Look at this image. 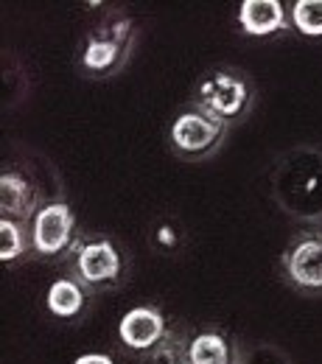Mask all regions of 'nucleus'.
<instances>
[{"label": "nucleus", "mask_w": 322, "mask_h": 364, "mask_svg": "<svg viewBox=\"0 0 322 364\" xmlns=\"http://www.w3.org/2000/svg\"><path fill=\"white\" fill-rule=\"evenodd\" d=\"M255 92L249 79L235 70V68H213L208 70L196 90H193V104L205 112H210L213 118L225 121L227 127L235 121H244L252 109Z\"/></svg>", "instance_id": "f257e3e1"}, {"label": "nucleus", "mask_w": 322, "mask_h": 364, "mask_svg": "<svg viewBox=\"0 0 322 364\" xmlns=\"http://www.w3.org/2000/svg\"><path fill=\"white\" fill-rule=\"evenodd\" d=\"M225 135H227V124L225 121H219L210 112H205L196 104H190L188 109H183L171 121L168 140H171V146H174V151L180 157L202 160V157H210L222 146Z\"/></svg>", "instance_id": "f03ea898"}, {"label": "nucleus", "mask_w": 322, "mask_h": 364, "mask_svg": "<svg viewBox=\"0 0 322 364\" xmlns=\"http://www.w3.org/2000/svg\"><path fill=\"white\" fill-rule=\"evenodd\" d=\"M280 274L294 291L306 297H322V230L300 232L283 250Z\"/></svg>", "instance_id": "7ed1b4c3"}, {"label": "nucleus", "mask_w": 322, "mask_h": 364, "mask_svg": "<svg viewBox=\"0 0 322 364\" xmlns=\"http://www.w3.org/2000/svg\"><path fill=\"white\" fill-rule=\"evenodd\" d=\"M132 43H135L132 23L118 17L104 31L87 37V46L82 50V68L87 73H95V76H109L127 65Z\"/></svg>", "instance_id": "20e7f679"}, {"label": "nucleus", "mask_w": 322, "mask_h": 364, "mask_svg": "<svg viewBox=\"0 0 322 364\" xmlns=\"http://www.w3.org/2000/svg\"><path fill=\"white\" fill-rule=\"evenodd\" d=\"M76 216L65 202H48L31 219V247L34 252L53 258L73 244Z\"/></svg>", "instance_id": "39448f33"}, {"label": "nucleus", "mask_w": 322, "mask_h": 364, "mask_svg": "<svg viewBox=\"0 0 322 364\" xmlns=\"http://www.w3.org/2000/svg\"><path fill=\"white\" fill-rule=\"evenodd\" d=\"M124 261L112 241L92 238L76 247V277L82 286H109L121 277Z\"/></svg>", "instance_id": "423d86ee"}, {"label": "nucleus", "mask_w": 322, "mask_h": 364, "mask_svg": "<svg viewBox=\"0 0 322 364\" xmlns=\"http://www.w3.org/2000/svg\"><path fill=\"white\" fill-rule=\"evenodd\" d=\"M118 336H121L124 348L138 350V353H149L168 336L166 317L154 306H138V309H132L121 317Z\"/></svg>", "instance_id": "0eeeda50"}, {"label": "nucleus", "mask_w": 322, "mask_h": 364, "mask_svg": "<svg viewBox=\"0 0 322 364\" xmlns=\"http://www.w3.org/2000/svg\"><path fill=\"white\" fill-rule=\"evenodd\" d=\"M238 26L249 37H272L286 28V9L277 0H244L238 6Z\"/></svg>", "instance_id": "6e6552de"}, {"label": "nucleus", "mask_w": 322, "mask_h": 364, "mask_svg": "<svg viewBox=\"0 0 322 364\" xmlns=\"http://www.w3.org/2000/svg\"><path fill=\"white\" fill-rule=\"evenodd\" d=\"M0 210H3V219H14V222L34 219L40 210L34 185L14 171H6L0 177Z\"/></svg>", "instance_id": "1a4fd4ad"}, {"label": "nucleus", "mask_w": 322, "mask_h": 364, "mask_svg": "<svg viewBox=\"0 0 322 364\" xmlns=\"http://www.w3.org/2000/svg\"><path fill=\"white\" fill-rule=\"evenodd\" d=\"M188 364H238V350L219 331H202L188 342Z\"/></svg>", "instance_id": "9d476101"}, {"label": "nucleus", "mask_w": 322, "mask_h": 364, "mask_svg": "<svg viewBox=\"0 0 322 364\" xmlns=\"http://www.w3.org/2000/svg\"><path fill=\"white\" fill-rule=\"evenodd\" d=\"M85 303H87V291H85V286H82L79 280H73V277H59V280H53L45 294L48 311L59 319L79 317L82 309H85Z\"/></svg>", "instance_id": "9b49d317"}, {"label": "nucleus", "mask_w": 322, "mask_h": 364, "mask_svg": "<svg viewBox=\"0 0 322 364\" xmlns=\"http://www.w3.org/2000/svg\"><path fill=\"white\" fill-rule=\"evenodd\" d=\"M291 23L303 37H322V0L291 3Z\"/></svg>", "instance_id": "f8f14e48"}, {"label": "nucleus", "mask_w": 322, "mask_h": 364, "mask_svg": "<svg viewBox=\"0 0 322 364\" xmlns=\"http://www.w3.org/2000/svg\"><path fill=\"white\" fill-rule=\"evenodd\" d=\"M26 252V232H23V222L14 219H3L0 222V258L6 264L17 261Z\"/></svg>", "instance_id": "ddd939ff"}, {"label": "nucleus", "mask_w": 322, "mask_h": 364, "mask_svg": "<svg viewBox=\"0 0 322 364\" xmlns=\"http://www.w3.org/2000/svg\"><path fill=\"white\" fill-rule=\"evenodd\" d=\"M73 364H112V359L104 356V353H85V356H79Z\"/></svg>", "instance_id": "4468645a"}]
</instances>
